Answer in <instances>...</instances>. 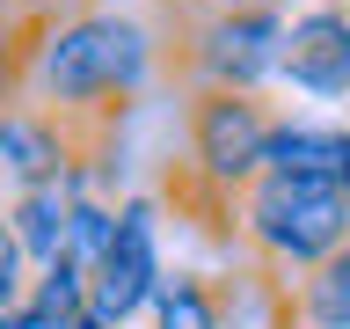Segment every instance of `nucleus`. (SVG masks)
Returning a JSON list of instances; mask_svg holds the SVG:
<instances>
[{
	"mask_svg": "<svg viewBox=\"0 0 350 329\" xmlns=\"http://www.w3.org/2000/svg\"><path fill=\"white\" fill-rule=\"evenodd\" d=\"M153 66H161V29H146L139 15H117V8L95 0V8H81V15H66V22L44 29L22 95L51 103L66 125H73L88 183H95V175L109 169V154H117L124 110L139 103V88L153 81Z\"/></svg>",
	"mask_w": 350,
	"mask_h": 329,
	"instance_id": "obj_1",
	"label": "nucleus"
},
{
	"mask_svg": "<svg viewBox=\"0 0 350 329\" xmlns=\"http://www.w3.org/2000/svg\"><path fill=\"white\" fill-rule=\"evenodd\" d=\"M234 234L256 249V263L270 278H292L314 256H328L350 234L343 183H314V175H278L262 169L248 191L234 197Z\"/></svg>",
	"mask_w": 350,
	"mask_h": 329,
	"instance_id": "obj_2",
	"label": "nucleus"
},
{
	"mask_svg": "<svg viewBox=\"0 0 350 329\" xmlns=\"http://www.w3.org/2000/svg\"><path fill=\"white\" fill-rule=\"evenodd\" d=\"M168 66L183 81H226V88H262L278 73L284 51V0H256V8H197V15L168 22L161 37Z\"/></svg>",
	"mask_w": 350,
	"mask_h": 329,
	"instance_id": "obj_3",
	"label": "nucleus"
},
{
	"mask_svg": "<svg viewBox=\"0 0 350 329\" xmlns=\"http://www.w3.org/2000/svg\"><path fill=\"white\" fill-rule=\"evenodd\" d=\"M270 125H278V110L262 103V88L197 81L190 88V169L204 175V183H219L226 197H241L262 175Z\"/></svg>",
	"mask_w": 350,
	"mask_h": 329,
	"instance_id": "obj_4",
	"label": "nucleus"
},
{
	"mask_svg": "<svg viewBox=\"0 0 350 329\" xmlns=\"http://www.w3.org/2000/svg\"><path fill=\"white\" fill-rule=\"evenodd\" d=\"M161 285V249H153V205H117L103 256L88 263V315L124 329Z\"/></svg>",
	"mask_w": 350,
	"mask_h": 329,
	"instance_id": "obj_5",
	"label": "nucleus"
},
{
	"mask_svg": "<svg viewBox=\"0 0 350 329\" xmlns=\"http://www.w3.org/2000/svg\"><path fill=\"white\" fill-rule=\"evenodd\" d=\"M278 73L299 95H350V0H314L306 15H284Z\"/></svg>",
	"mask_w": 350,
	"mask_h": 329,
	"instance_id": "obj_6",
	"label": "nucleus"
},
{
	"mask_svg": "<svg viewBox=\"0 0 350 329\" xmlns=\"http://www.w3.org/2000/svg\"><path fill=\"white\" fill-rule=\"evenodd\" d=\"M88 183L81 175H44V183H22L15 205H8V227H15L22 256H29V271L51 256H66V234H73V197H81Z\"/></svg>",
	"mask_w": 350,
	"mask_h": 329,
	"instance_id": "obj_7",
	"label": "nucleus"
},
{
	"mask_svg": "<svg viewBox=\"0 0 350 329\" xmlns=\"http://www.w3.org/2000/svg\"><path fill=\"white\" fill-rule=\"evenodd\" d=\"M278 329H350V234L306 271H292V300H284Z\"/></svg>",
	"mask_w": 350,
	"mask_h": 329,
	"instance_id": "obj_8",
	"label": "nucleus"
},
{
	"mask_svg": "<svg viewBox=\"0 0 350 329\" xmlns=\"http://www.w3.org/2000/svg\"><path fill=\"white\" fill-rule=\"evenodd\" d=\"M262 169H278V175H314V183H343V169H350V132L278 117V125H270V147H262Z\"/></svg>",
	"mask_w": 350,
	"mask_h": 329,
	"instance_id": "obj_9",
	"label": "nucleus"
},
{
	"mask_svg": "<svg viewBox=\"0 0 350 329\" xmlns=\"http://www.w3.org/2000/svg\"><path fill=\"white\" fill-rule=\"evenodd\" d=\"M146 307L153 329H226V293L212 278H161Z\"/></svg>",
	"mask_w": 350,
	"mask_h": 329,
	"instance_id": "obj_10",
	"label": "nucleus"
},
{
	"mask_svg": "<svg viewBox=\"0 0 350 329\" xmlns=\"http://www.w3.org/2000/svg\"><path fill=\"white\" fill-rule=\"evenodd\" d=\"M44 29H51V22H37V15H22L15 0H0V59H15L22 73H29V59H37V44H44Z\"/></svg>",
	"mask_w": 350,
	"mask_h": 329,
	"instance_id": "obj_11",
	"label": "nucleus"
},
{
	"mask_svg": "<svg viewBox=\"0 0 350 329\" xmlns=\"http://www.w3.org/2000/svg\"><path fill=\"white\" fill-rule=\"evenodd\" d=\"M29 293V256H22V241H15V227H8V212H0V315Z\"/></svg>",
	"mask_w": 350,
	"mask_h": 329,
	"instance_id": "obj_12",
	"label": "nucleus"
},
{
	"mask_svg": "<svg viewBox=\"0 0 350 329\" xmlns=\"http://www.w3.org/2000/svg\"><path fill=\"white\" fill-rule=\"evenodd\" d=\"M0 329H81V315H51V307H37V300H15L0 315Z\"/></svg>",
	"mask_w": 350,
	"mask_h": 329,
	"instance_id": "obj_13",
	"label": "nucleus"
},
{
	"mask_svg": "<svg viewBox=\"0 0 350 329\" xmlns=\"http://www.w3.org/2000/svg\"><path fill=\"white\" fill-rule=\"evenodd\" d=\"M22 15H37V22H66V15H81V8H95V0H15Z\"/></svg>",
	"mask_w": 350,
	"mask_h": 329,
	"instance_id": "obj_14",
	"label": "nucleus"
},
{
	"mask_svg": "<svg viewBox=\"0 0 350 329\" xmlns=\"http://www.w3.org/2000/svg\"><path fill=\"white\" fill-rule=\"evenodd\" d=\"M22 88H29V73H22L15 59H0V117H8V110L22 103Z\"/></svg>",
	"mask_w": 350,
	"mask_h": 329,
	"instance_id": "obj_15",
	"label": "nucleus"
},
{
	"mask_svg": "<svg viewBox=\"0 0 350 329\" xmlns=\"http://www.w3.org/2000/svg\"><path fill=\"white\" fill-rule=\"evenodd\" d=\"M343 212H350V169H343Z\"/></svg>",
	"mask_w": 350,
	"mask_h": 329,
	"instance_id": "obj_16",
	"label": "nucleus"
}]
</instances>
